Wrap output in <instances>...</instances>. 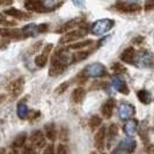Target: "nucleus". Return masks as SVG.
<instances>
[{
	"label": "nucleus",
	"instance_id": "f257e3e1",
	"mask_svg": "<svg viewBox=\"0 0 154 154\" xmlns=\"http://www.w3.org/2000/svg\"><path fill=\"white\" fill-rule=\"evenodd\" d=\"M115 22L110 19H102L97 20L96 22L93 23L92 26V34L93 35H103L107 31H109L114 27Z\"/></svg>",
	"mask_w": 154,
	"mask_h": 154
},
{
	"label": "nucleus",
	"instance_id": "f03ea898",
	"mask_svg": "<svg viewBox=\"0 0 154 154\" xmlns=\"http://www.w3.org/2000/svg\"><path fill=\"white\" fill-rule=\"evenodd\" d=\"M48 27L49 26L45 24V23H42V24L30 23V24L24 26L22 29H21V31H22L23 37H35L38 34H42V32L48 30Z\"/></svg>",
	"mask_w": 154,
	"mask_h": 154
},
{
	"label": "nucleus",
	"instance_id": "7ed1b4c3",
	"mask_svg": "<svg viewBox=\"0 0 154 154\" xmlns=\"http://www.w3.org/2000/svg\"><path fill=\"white\" fill-rule=\"evenodd\" d=\"M84 74L86 77L99 78L107 74V69L104 67V65L95 63V64H91V65L86 66L85 69H84Z\"/></svg>",
	"mask_w": 154,
	"mask_h": 154
},
{
	"label": "nucleus",
	"instance_id": "20e7f679",
	"mask_svg": "<svg viewBox=\"0 0 154 154\" xmlns=\"http://www.w3.org/2000/svg\"><path fill=\"white\" fill-rule=\"evenodd\" d=\"M86 34H87V30H86L85 28L75 29V30L71 31V32H67L65 36H63L62 38H60V41H59V43H60V44L71 43V42H73V41H77V39L86 36Z\"/></svg>",
	"mask_w": 154,
	"mask_h": 154
},
{
	"label": "nucleus",
	"instance_id": "39448f33",
	"mask_svg": "<svg viewBox=\"0 0 154 154\" xmlns=\"http://www.w3.org/2000/svg\"><path fill=\"white\" fill-rule=\"evenodd\" d=\"M115 7L124 13H132L140 9V5L136 1H118L115 4Z\"/></svg>",
	"mask_w": 154,
	"mask_h": 154
},
{
	"label": "nucleus",
	"instance_id": "423d86ee",
	"mask_svg": "<svg viewBox=\"0 0 154 154\" xmlns=\"http://www.w3.org/2000/svg\"><path fill=\"white\" fill-rule=\"evenodd\" d=\"M111 85H112V87L115 88L117 92L122 93L124 95H128L129 92H130L129 91V87H128L126 82H125V80L119 74L111 77Z\"/></svg>",
	"mask_w": 154,
	"mask_h": 154
},
{
	"label": "nucleus",
	"instance_id": "0eeeda50",
	"mask_svg": "<svg viewBox=\"0 0 154 154\" xmlns=\"http://www.w3.org/2000/svg\"><path fill=\"white\" fill-rule=\"evenodd\" d=\"M136 114V109L132 104L129 103H122L118 108V116L122 121H128Z\"/></svg>",
	"mask_w": 154,
	"mask_h": 154
},
{
	"label": "nucleus",
	"instance_id": "6e6552de",
	"mask_svg": "<svg viewBox=\"0 0 154 154\" xmlns=\"http://www.w3.org/2000/svg\"><path fill=\"white\" fill-rule=\"evenodd\" d=\"M137 64L144 65L147 67H154L153 54L148 51H141L139 54H137Z\"/></svg>",
	"mask_w": 154,
	"mask_h": 154
},
{
	"label": "nucleus",
	"instance_id": "1a4fd4ad",
	"mask_svg": "<svg viewBox=\"0 0 154 154\" xmlns=\"http://www.w3.org/2000/svg\"><path fill=\"white\" fill-rule=\"evenodd\" d=\"M23 88H24V80L22 78L15 79L8 86V91L12 93L13 96H19L23 92Z\"/></svg>",
	"mask_w": 154,
	"mask_h": 154
},
{
	"label": "nucleus",
	"instance_id": "9d476101",
	"mask_svg": "<svg viewBox=\"0 0 154 154\" xmlns=\"http://www.w3.org/2000/svg\"><path fill=\"white\" fill-rule=\"evenodd\" d=\"M121 59L124 63H128V64H137V52H136V50L132 46L125 49L121 54Z\"/></svg>",
	"mask_w": 154,
	"mask_h": 154
},
{
	"label": "nucleus",
	"instance_id": "9b49d317",
	"mask_svg": "<svg viewBox=\"0 0 154 154\" xmlns=\"http://www.w3.org/2000/svg\"><path fill=\"white\" fill-rule=\"evenodd\" d=\"M106 133H107L106 128L102 126L100 130L97 131V133L95 134L94 145L96 147V149H99V151H102V149L104 148V144H106Z\"/></svg>",
	"mask_w": 154,
	"mask_h": 154
},
{
	"label": "nucleus",
	"instance_id": "f8f14e48",
	"mask_svg": "<svg viewBox=\"0 0 154 154\" xmlns=\"http://www.w3.org/2000/svg\"><path fill=\"white\" fill-rule=\"evenodd\" d=\"M29 140H30L31 145L34 147H37V148H42L45 145V137L41 131L32 132Z\"/></svg>",
	"mask_w": 154,
	"mask_h": 154
},
{
	"label": "nucleus",
	"instance_id": "ddd939ff",
	"mask_svg": "<svg viewBox=\"0 0 154 154\" xmlns=\"http://www.w3.org/2000/svg\"><path fill=\"white\" fill-rule=\"evenodd\" d=\"M136 146H137V143H136L134 139L125 138L119 143V147L118 148L121 151H123V152H126V153H132V152H134Z\"/></svg>",
	"mask_w": 154,
	"mask_h": 154
},
{
	"label": "nucleus",
	"instance_id": "4468645a",
	"mask_svg": "<svg viewBox=\"0 0 154 154\" xmlns=\"http://www.w3.org/2000/svg\"><path fill=\"white\" fill-rule=\"evenodd\" d=\"M0 36L2 38H21V37H23L22 31L19 30V29H13V28L0 29Z\"/></svg>",
	"mask_w": 154,
	"mask_h": 154
},
{
	"label": "nucleus",
	"instance_id": "2eb2a0df",
	"mask_svg": "<svg viewBox=\"0 0 154 154\" xmlns=\"http://www.w3.org/2000/svg\"><path fill=\"white\" fill-rule=\"evenodd\" d=\"M24 7L28 11H32V12H38V13H44L45 9L43 7V1L41 0H30V1H27L24 4Z\"/></svg>",
	"mask_w": 154,
	"mask_h": 154
},
{
	"label": "nucleus",
	"instance_id": "dca6fc26",
	"mask_svg": "<svg viewBox=\"0 0 154 154\" xmlns=\"http://www.w3.org/2000/svg\"><path fill=\"white\" fill-rule=\"evenodd\" d=\"M137 126H138V122L136 119H129L126 123L124 124V133L129 137H133L137 132Z\"/></svg>",
	"mask_w": 154,
	"mask_h": 154
},
{
	"label": "nucleus",
	"instance_id": "f3484780",
	"mask_svg": "<svg viewBox=\"0 0 154 154\" xmlns=\"http://www.w3.org/2000/svg\"><path fill=\"white\" fill-rule=\"evenodd\" d=\"M5 14L8 16H12V17H15V19H19V20H28L30 17L28 13H24V12L19 11L16 8H8L5 11Z\"/></svg>",
	"mask_w": 154,
	"mask_h": 154
},
{
	"label": "nucleus",
	"instance_id": "a211bd4d",
	"mask_svg": "<svg viewBox=\"0 0 154 154\" xmlns=\"http://www.w3.org/2000/svg\"><path fill=\"white\" fill-rule=\"evenodd\" d=\"M114 107H115V100H108L103 106H102V109H101V111H102V115L104 118H107L109 119L111 116H112V111H114Z\"/></svg>",
	"mask_w": 154,
	"mask_h": 154
},
{
	"label": "nucleus",
	"instance_id": "6ab92c4d",
	"mask_svg": "<svg viewBox=\"0 0 154 154\" xmlns=\"http://www.w3.org/2000/svg\"><path fill=\"white\" fill-rule=\"evenodd\" d=\"M65 69H66V65L60 64V63H57V62H52L51 67L49 69V74H50L51 77H58V75L62 74Z\"/></svg>",
	"mask_w": 154,
	"mask_h": 154
},
{
	"label": "nucleus",
	"instance_id": "aec40b11",
	"mask_svg": "<svg viewBox=\"0 0 154 154\" xmlns=\"http://www.w3.org/2000/svg\"><path fill=\"white\" fill-rule=\"evenodd\" d=\"M86 96V92L84 88H81V87H78V88H75L74 91H73V93H72V96H71V99H72V101L74 102V103H81L82 101H84V99H85Z\"/></svg>",
	"mask_w": 154,
	"mask_h": 154
},
{
	"label": "nucleus",
	"instance_id": "412c9836",
	"mask_svg": "<svg viewBox=\"0 0 154 154\" xmlns=\"http://www.w3.org/2000/svg\"><path fill=\"white\" fill-rule=\"evenodd\" d=\"M63 2L60 1H54V0H43V7L45 9V12H51L54 11L58 7H60Z\"/></svg>",
	"mask_w": 154,
	"mask_h": 154
},
{
	"label": "nucleus",
	"instance_id": "4be33fe9",
	"mask_svg": "<svg viewBox=\"0 0 154 154\" xmlns=\"http://www.w3.org/2000/svg\"><path fill=\"white\" fill-rule=\"evenodd\" d=\"M117 134H118V128H117V125H116V124H111L108 129V145H109V147L112 145V143H114V140H115L116 137H117Z\"/></svg>",
	"mask_w": 154,
	"mask_h": 154
},
{
	"label": "nucleus",
	"instance_id": "5701e85b",
	"mask_svg": "<svg viewBox=\"0 0 154 154\" xmlns=\"http://www.w3.org/2000/svg\"><path fill=\"white\" fill-rule=\"evenodd\" d=\"M137 97H138L139 101H140L141 103H144V104H148V103H151V101H152V95H151V93L145 91V89H141V91L137 92Z\"/></svg>",
	"mask_w": 154,
	"mask_h": 154
},
{
	"label": "nucleus",
	"instance_id": "b1692460",
	"mask_svg": "<svg viewBox=\"0 0 154 154\" xmlns=\"http://www.w3.org/2000/svg\"><path fill=\"white\" fill-rule=\"evenodd\" d=\"M44 130H45V137L48 139H50V140H56V137H57V134H56V125L54 123H49L46 124L45 126H44Z\"/></svg>",
	"mask_w": 154,
	"mask_h": 154
},
{
	"label": "nucleus",
	"instance_id": "393cba45",
	"mask_svg": "<svg viewBox=\"0 0 154 154\" xmlns=\"http://www.w3.org/2000/svg\"><path fill=\"white\" fill-rule=\"evenodd\" d=\"M16 114L21 119H24L27 116L29 115V109L27 107V104L23 103V102H20L16 107Z\"/></svg>",
	"mask_w": 154,
	"mask_h": 154
},
{
	"label": "nucleus",
	"instance_id": "a878e982",
	"mask_svg": "<svg viewBox=\"0 0 154 154\" xmlns=\"http://www.w3.org/2000/svg\"><path fill=\"white\" fill-rule=\"evenodd\" d=\"M26 140H27V134L26 133H20V134H17V137L14 139V141H13V147L14 148H20V147H22L24 145V143H26Z\"/></svg>",
	"mask_w": 154,
	"mask_h": 154
},
{
	"label": "nucleus",
	"instance_id": "bb28decb",
	"mask_svg": "<svg viewBox=\"0 0 154 154\" xmlns=\"http://www.w3.org/2000/svg\"><path fill=\"white\" fill-rule=\"evenodd\" d=\"M101 123H102L101 117H99V116H93L92 118L89 119V128L92 130H95V129H97L100 126Z\"/></svg>",
	"mask_w": 154,
	"mask_h": 154
},
{
	"label": "nucleus",
	"instance_id": "cd10ccee",
	"mask_svg": "<svg viewBox=\"0 0 154 154\" xmlns=\"http://www.w3.org/2000/svg\"><path fill=\"white\" fill-rule=\"evenodd\" d=\"M46 62H48V56H44L43 54L36 56V58H35V64H36L38 67H43V66H45Z\"/></svg>",
	"mask_w": 154,
	"mask_h": 154
},
{
	"label": "nucleus",
	"instance_id": "c85d7f7f",
	"mask_svg": "<svg viewBox=\"0 0 154 154\" xmlns=\"http://www.w3.org/2000/svg\"><path fill=\"white\" fill-rule=\"evenodd\" d=\"M89 54V51H81V52H78V54H72V62H79V60H82V59H86Z\"/></svg>",
	"mask_w": 154,
	"mask_h": 154
},
{
	"label": "nucleus",
	"instance_id": "c756f323",
	"mask_svg": "<svg viewBox=\"0 0 154 154\" xmlns=\"http://www.w3.org/2000/svg\"><path fill=\"white\" fill-rule=\"evenodd\" d=\"M78 23H79V20H71V21H69L67 23H65L59 31H67V30H69V29H72V28H75L78 26Z\"/></svg>",
	"mask_w": 154,
	"mask_h": 154
},
{
	"label": "nucleus",
	"instance_id": "7c9ffc66",
	"mask_svg": "<svg viewBox=\"0 0 154 154\" xmlns=\"http://www.w3.org/2000/svg\"><path fill=\"white\" fill-rule=\"evenodd\" d=\"M93 44L92 39H86L81 43H75V44H72L71 49H82V48H86V46H89Z\"/></svg>",
	"mask_w": 154,
	"mask_h": 154
},
{
	"label": "nucleus",
	"instance_id": "2f4dec72",
	"mask_svg": "<svg viewBox=\"0 0 154 154\" xmlns=\"http://www.w3.org/2000/svg\"><path fill=\"white\" fill-rule=\"evenodd\" d=\"M0 24L1 26H6V27H12V26H15L16 22L15 21H9L2 14H0Z\"/></svg>",
	"mask_w": 154,
	"mask_h": 154
},
{
	"label": "nucleus",
	"instance_id": "473e14b6",
	"mask_svg": "<svg viewBox=\"0 0 154 154\" xmlns=\"http://www.w3.org/2000/svg\"><path fill=\"white\" fill-rule=\"evenodd\" d=\"M111 69H114L116 73H119V74L126 72V69L124 67L123 65H121L119 63H114V64H112V66H111Z\"/></svg>",
	"mask_w": 154,
	"mask_h": 154
},
{
	"label": "nucleus",
	"instance_id": "72a5a7b5",
	"mask_svg": "<svg viewBox=\"0 0 154 154\" xmlns=\"http://www.w3.org/2000/svg\"><path fill=\"white\" fill-rule=\"evenodd\" d=\"M69 82H64V84H62L59 87L56 88V93H57V94H62V93H64L67 88H69Z\"/></svg>",
	"mask_w": 154,
	"mask_h": 154
},
{
	"label": "nucleus",
	"instance_id": "f704fd0d",
	"mask_svg": "<svg viewBox=\"0 0 154 154\" xmlns=\"http://www.w3.org/2000/svg\"><path fill=\"white\" fill-rule=\"evenodd\" d=\"M57 154H69V148L65 145L60 144L59 146L57 147Z\"/></svg>",
	"mask_w": 154,
	"mask_h": 154
},
{
	"label": "nucleus",
	"instance_id": "c9c22d12",
	"mask_svg": "<svg viewBox=\"0 0 154 154\" xmlns=\"http://www.w3.org/2000/svg\"><path fill=\"white\" fill-rule=\"evenodd\" d=\"M22 154H37L36 153V151L32 148V147H24L23 148V152H22Z\"/></svg>",
	"mask_w": 154,
	"mask_h": 154
},
{
	"label": "nucleus",
	"instance_id": "e433bc0d",
	"mask_svg": "<svg viewBox=\"0 0 154 154\" xmlns=\"http://www.w3.org/2000/svg\"><path fill=\"white\" fill-rule=\"evenodd\" d=\"M145 9L146 11H152V9H154V0L147 1L146 4H145Z\"/></svg>",
	"mask_w": 154,
	"mask_h": 154
},
{
	"label": "nucleus",
	"instance_id": "4c0bfd02",
	"mask_svg": "<svg viewBox=\"0 0 154 154\" xmlns=\"http://www.w3.org/2000/svg\"><path fill=\"white\" fill-rule=\"evenodd\" d=\"M43 154H54V147L51 146V145H50V146H48L45 148V149H44V152H43Z\"/></svg>",
	"mask_w": 154,
	"mask_h": 154
},
{
	"label": "nucleus",
	"instance_id": "58836bf2",
	"mask_svg": "<svg viewBox=\"0 0 154 154\" xmlns=\"http://www.w3.org/2000/svg\"><path fill=\"white\" fill-rule=\"evenodd\" d=\"M8 44V41H6L5 38H2V37H0V45L2 46H6Z\"/></svg>",
	"mask_w": 154,
	"mask_h": 154
},
{
	"label": "nucleus",
	"instance_id": "ea45409f",
	"mask_svg": "<svg viewBox=\"0 0 154 154\" xmlns=\"http://www.w3.org/2000/svg\"><path fill=\"white\" fill-rule=\"evenodd\" d=\"M5 100H6V95L0 93V103H2V102H4Z\"/></svg>",
	"mask_w": 154,
	"mask_h": 154
},
{
	"label": "nucleus",
	"instance_id": "a19ab883",
	"mask_svg": "<svg viewBox=\"0 0 154 154\" xmlns=\"http://www.w3.org/2000/svg\"><path fill=\"white\" fill-rule=\"evenodd\" d=\"M8 154H19V153H17V152H16L15 149H14V151H12V152H9V153H8Z\"/></svg>",
	"mask_w": 154,
	"mask_h": 154
}]
</instances>
